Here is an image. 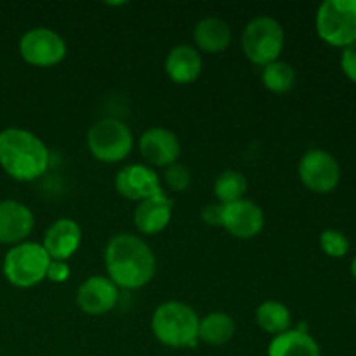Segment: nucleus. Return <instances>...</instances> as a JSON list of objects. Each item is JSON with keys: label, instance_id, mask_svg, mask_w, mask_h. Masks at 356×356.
<instances>
[{"label": "nucleus", "instance_id": "f257e3e1", "mask_svg": "<svg viewBox=\"0 0 356 356\" xmlns=\"http://www.w3.org/2000/svg\"><path fill=\"white\" fill-rule=\"evenodd\" d=\"M108 278L118 289L145 287L155 275V254L148 243L132 233H118L104 249Z\"/></svg>", "mask_w": 356, "mask_h": 356}, {"label": "nucleus", "instance_id": "f03ea898", "mask_svg": "<svg viewBox=\"0 0 356 356\" xmlns=\"http://www.w3.org/2000/svg\"><path fill=\"white\" fill-rule=\"evenodd\" d=\"M51 155L38 136L10 127L0 132V167L16 181L38 179L47 170Z\"/></svg>", "mask_w": 356, "mask_h": 356}, {"label": "nucleus", "instance_id": "7ed1b4c3", "mask_svg": "<svg viewBox=\"0 0 356 356\" xmlns=\"http://www.w3.org/2000/svg\"><path fill=\"white\" fill-rule=\"evenodd\" d=\"M200 318L191 306L169 301L155 309L152 329L156 339L169 348H195L198 343Z\"/></svg>", "mask_w": 356, "mask_h": 356}, {"label": "nucleus", "instance_id": "20e7f679", "mask_svg": "<svg viewBox=\"0 0 356 356\" xmlns=\"http://www.w3.org/2000/svg\"><path fill=\"white\" fill-rule=\"evenodd\" d=\"M285 31L275 17H254L242 35V49L245 58L257 66H268L278 61L284 51Z\"/></svg>", "mask_w": 356, "mask_h": 356}, {"label": "nucleus", "instance_id": "39448f33", "mask_svg": "<svg viewBox=\"0 0 356 356\" xmlns=\"http://www.w3.org/2000/svg\"><path fill=\"white\" fill-rule=\"evenodd\" d=\"M51 257L42 243L23 242L14 245L3 257V275L14 287L30 289L47 275Z\"/></svg>", "mask_w": 356, "mask_h": 356}, {"label": "nucleus", "instance_id": "423d86ee", "mask_svg": "<svg viewBox=\"0 0 356 356\" xmlns=\"http://www.w3.org/2000/svg\"><path fill=\"white\" fill-rule=\"evenodd\" d=\"M87 146L94 159L106 163H117L131 155L134 148V136L122 120L103 118L87 132Z\"/></svg>", "mask_w": 356, "mask_h": 356}, {"label": "nucleus", "instance_id": "0eeeda50", "mask_svg": "<svg viewBox=\"0 0 356 356\" xmlns=\"http://www.w3.org/2000/svg\"><path fill=\"white\" fill-rule=\"evenodd\" d=\"M316 31L332 47L356 42V0H327L316 13Z\"/></svg>", "mask_w": 356, "mask_h": 356}, {"label": "nucleus", "instance_id": "6e6552de", "mask_svg": "<svg viewBox=\"0 0 356 356\" xmlns=\"http://www.w3.org/2000/svg\"><path fill=\"white\" fill-rule=\"evenodd\" d=\"M66 42L51 28H31L19 40L21 58L28 65L40 68L61 63L66 58Z\"/></svg>", "mask_w": 356, "mask_h": 356}, {"label": "nucleus", "instance_id": "1a4fd4ad", "mask_svg": "<svg viewBox=\"0 0 356 356\" xmlns=\"http://www.w3.org/2000/svg\"><path fill=\"white\" fill-rule=\"evenodd\" d=\"M299 177L308 190L329 193L339 184L341 167L325 149H309L299 162Z\"/></svg>", "mask_w": 356, "mask_h": 356}, {"label": "nucleus", "instance_id": "9d476101", "mask_svg": "<svg viewBox=\"0 0 356 356\" xmlns=\"http://www.w3.org/2000/svg\"><path fill=\"white\" fill-rule=\"evenodd\" d=\"M115 188L118 195L132 202H143L146 198L162 195V184L155 170L145 163H132L122 167L115 176Z\"/></svg>", "mask_w": 356, "mask_h": 356}, {"label": "nucleus", "instance_id": "9b49d317", "mask_svg": "<svg viewBox=\"0 0 356 356\" xmlns=\"http://www.w3.org/2000/svg\"><path fill=\"white\" fill-rule=\"evenodd\" d=\"M264 226L263 209L252 200L242 198L225 205L222 209V228L236 238H254Z\"/></svg>", "mask_w": 356, "mask_h": 356}, {"label": "nucleus", "instance_id": "f8f14e48", "mask_svg": "<svg viewBox=\"0 0 356 356\" xmlns=\"http://www.w3.org/2000/svg\"><path fill=\"white\" fill-rule=\"evenodd\" d=\"M120 292L108 277H90L76 291V306L87 315H104L117 306Z\"/></svg>", "mask_w": 356, "mask_h": 356}, {"label": "nucleus", "instance_id": "ddd939ff", "mask_svg": "<svg viewBox=\"0 0 356 356\" xmlns=\"http://www.w3.org/2000/svg\"><path fill=\"white\" fill-rule=\"evenodd\" d=\"M139 152L148 165L169 167L177 162L181 145L172 131L163 127H152L143 132L139 139Z\"/></svg>", "mask_w": 356, "mask_h": 356}, {"label": "nucleus", "instance_id": "4468645a", "mask_svg": "<svg viewBox=\"0 0 356 356\" xmlns=\"http://www.w3.org/2000/svg\"><path fill=\"white\" fill-rule=\"evenodd\" d=\"M33 212L17 200L0 202V243L19 245L33 229Z\"/></svg>", "mask_w": 356, "mask_h": 356}, {"label": "nucleus", "instance_id": "2eb2a0df", "mask_svg": "<svg viewBox=\"0 0 356 356\" xmlns=\"http://www.w3.org/2000/svg\"><path fill=\"white\" fill-rule=\"evenodd\" d=\"M82 243V229L73 219L61 218L49 226L42 247L51 261H68Z\"/></svg>", "mask_w": 356, "mask_h": 356}, {"label": "nucleus", "instance_id": "dca6fc26", "mask_svg": "<svg viewBox=\"0 0 356 356\" xmlns=\"http://www.w3.org/2000/svg\"><path fill=\"white\" fill-rule=\"evenodd\" d=\"M172 219V200L165 195L139 202L134 211V225L143 235H156L169 226Z\"/></svg>", "mask_w": 356, "mask_h": 356}, {"label": "nucleus", "instance_id": "f3484780", "mask_svg": "<svg viewBox=\"0 0 356 356\" xmlns=\"http://www.w3.org/2000/svg\"><path fill=\"white\" fill-rule=\"evenodd\" d=\"M204 61L200 52L191 45H176L165 59V72L176 83H191L202 75Z\"/></svg>", "mask_w": 356, "mask_h": 356}, {"label": "nucleus", "instance_id": "a211bd4d", "mask_svg": "<svg viewBox=\"0 0 356 356\" xmlns=\"http://www.w3.org/2000/svg\"><path fill=\"white\" fill-rule=\"evenodd\" d=\"M193 38L198 49L209 54H218L226 51L232 44V28L219 17H204L195 26Z\"/></svg>", "mask_w": 356, "mask_h": 356}, {"label": "nucleus", "instance_id": "6ab92c4d", "mask_svg": "<svg viewBox=\"0 0 356 356\" xmlns=\"http://www.w3.org/2000/svg\"><path fill=\"white\" fill-rule=\"evenodd\" d=\"M268 356H320V348L308 332L291 329L273 337Z\"/></svg>", "mask_w": 356, "mask_h": 356}, {"label": "nucleus", "instance_id": "aec40b11", "mask_svg": "<svg viewBox=\"0 0 356 356\" xmlns=\"http://www.w3.org/2000/svg\"><path fill=\"white\" fill-rule=\"evenodd\" d=\"M235 320L228 313L216 312L200 320L198 325V341L211 346H222L235 336Z\"/></svg>", "mask_w": 356, "mask_h": 356}, {"label": "nucleus", "instance_id": "412c9836", "mask_svg": "<svg viewBox=\"0 0 356 356\" xmlns=\"http://www.w3.org/2000/svg\"><path fill=\"white\" fill-rule=\"evenodd\" d=\"M256 322L264 332L280 336L291 330L292 315L287 306L280 301H264L256 312Z\"/></svg>", "mask_w": 356, "mask_h": 356}, {"label": "nucleus", "instance_id": "4be33fe9", "mask_svg": "<svg viewBox=\"0 0 356 356\" xmlns=\"http://www.w3.org/2000/svg\"><path fill=\"white\" fill-rule=\"evenodd\" d=\"M247 177L238 170H225L218 176L214 183V195L219 204L228 205L245 198L247 193Z\"/></svg>", "mask_w": 356, "mask_h": 356}, {"label": "nucleus", "instance_id": "5701e85b", "mask_svg": "<svg viewBox=\"0 0 356 356\" xmlns=\"http://www.w3.org/2000/svg\"><path fill=\"white\" fill-rule=\"evenodd\" d=\"M263 83L275 94H285L296 86V72L289 63L275 61L264 66Z\"/></svg>", "mask_w": 356, "mask_h": 356}, {"label": "nucleus", "instance_id": "b1692460", "mask_svg": "<svg viewBox=\"0 0 356 356\" xmlns=\"http://www.w3.org/2000/svg\"><path fill=\"white\" fill-rule=\"evenodd\" d=\"M320 245L322 250L330 257H344L350 250V242H348L346 235L337 229H325L320 235Z\"/></svg>", "mask_w": 356, "mask_h": 356}, {"label": "nucleus", "instance_id": "393cba45", "mask_svg": "<svg viewBox=\"0 0 356 356\" xmlns=\"http://www.w3.org/2000/svg\"><path fill=\"white\" fill-rule=\"evenodd\" d=\"M163 179H165V184L172 191L179 193V191H184L190 188L191 184V172L184 163H172V165L165 167V172H163Z\"/></svg>", "mask_w": 356, "mask_h": 356}, {"label": "nucleus", "instance_id": "a878e982", "mask_svg": "<svg viewBox=\"0 0 356 356\" xmlns=\"http://www.w3.org/2000/svg\"><path fill=\"white\" fill-rule=\"evenodd\" d=\"M341 68H343L344 75L351 82H356V42L344 47L343 58H341Z\"/></svg>", "mask_w": 356, "mask_h": 356}, {"label": "nucleus", "instance_id": "bb28decb", "mask_svg": "<svg viewBox=\"0 0 356 356\" xmlns=\"http://www.w3.org/2000/svg\"><path fill=\"white\" fill-rule=\"evenodd\" d=\"M45 278H49L54 284H63L70 278V266L66 264V261H51L47 268V275Z\"/></svg>", "mask_w": 356, "mask_h": 356}, {"label": "nucleus", "instance_id": "cd10ccee", "mask_svg": "<svg viewBox=\"0 0 356 356\" xmlns=\"http://www.w3.org/2000/svg\"><path fill=\"white\" fill-rule=\"evenodd\" d=\"M222 209L225 205L216 202L202 209V221L209 226H222Z\"/></svg>", "mask_w": 356, "mask_h": 356}, {"label": "nucleus", "instance_id": "c85d7f7f", "mask_svg": "<svg viewBox=\"0 0 356 356\" xmlns=\"http://www.w3.org/2000/svg\"><path fill=\"white\" fill-rule=\"evenodd\" d=\"M351 273H353V277H355V280H356V256H355L353 263H351Z\"/></svg>", "mask_w": 356, "mask_h": 356}]
</instances>
